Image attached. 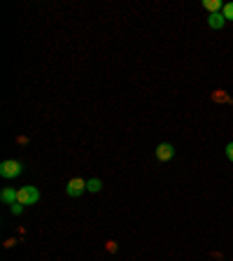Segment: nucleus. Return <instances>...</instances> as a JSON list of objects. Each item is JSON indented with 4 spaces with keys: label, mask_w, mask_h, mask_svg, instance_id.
<instances>
[{
    "label": "nucleus",
    "mask_w": 233,
    "mask_h": 261,
    "mask_svg": "<svg viewBox=\"0 0 233 261\" xmlns=\"http://www.w3.org/2000/svg\"><path fill=\"white\" fill-rule=\"evenodd\" d=\"M40 200V191L38 187H21V189H17V203H21V206H35Z\"/></svg>",
    "instance_id": "1"
},
{
    "label": "nucleus",
    "mask_w": 233,
    "mask_h": 261,
    "mask_svg": "<svg viewBox=\"0 0 233 261\" xmlns=\"http://www.w3.org/2000/svg\"><path fill=\"white\" fill-rule=\"evenodd\" d=\"M0 175H3L5 180L17 178V175H21V163L14 161V159H7V161L0 163Z\"/></svg>",
    "instance_id": "2"
},
{
    "label": "nucleus",
    "mask_w": 233,
    "mask_h": 261,
    "mask_svg": "<svg viewBox=\"0 0 233 261\" xmlns=\"http://www.w3.org/2000/svg\"><path fill=\"white\" fill-rule=\"evenodd\" d=\"M84 191H86V180H82V178H72L70 182L66 184V194L70 196V198H79Z\"/></svg>",
    "instance_id": "3"
},
{
    "label": "nucleus",
    "mask_w": 233,
    "mask_h": 261,
    "mask_svg": "<svg viewBox=\"0 0 233 261\" xmlns=\"http://www.w3.org/2000/svg\"><path fill=\"white\" fill-rule=\"evenodd\" d=\"M172 156H175V147H172L170 142H161L156 147V159H159V161H170Z\"/></svg>",
    "instance_id": "4"
},
{
    "label": "nucleus",
    "mask_w": 233,
    "mask_h": 261,
    "mask_svg": "<svg viewBox=\"0 0 233 261\" xmlns=\"http://www.w3.org/2000/svg\"><path fill=\"white\" fill-rule=\"evenodd\" d=\"M224 23H226V19H224L222 12H215V14H210V17H208V26L215 28V31H217V28H222Z\"/></svg>",
    "instance_id": "5"
},
{
    "label": "nucleus",
    "mask_w": 233,
    "mask_h": 261,
    "mask_svg": "<svg viewBox=\"0 0 233 261\" xmlns=\"http://www.w3.org/2000/svg\"><path fill=\"white\" fill-rule=\"evenodd\" d=\"M0 200L7 203V206H14V203H17V191L14 189H3L0 191Z\"/></svg>",
    "instance_id": "6"
},
{
    "label": "nucleus",
    "mask_w": 233,
    "mask_h": 261,
    "mask_svg": "<svg viewBox=\"0 0 233 261\" xmlns=\"http://www.w3.org/2000/svg\"><path fill=\"white\" fill-rule=\"evenodd\" d=\"M203 7H206L210 14H215V12H222L224 3H222V0H203Z\"/></svg>",
    "instance_id": "7"
},
{
    "label": "nucleus",
    "mask_w": 233,
    "mask_h": 261,
    "mask_svg": "<svg viewBox=\"0 0 233 261\" xmlns=\"http://www.w3.org/2000/svg\"><path fill=\"white\" fill-rule=\"evenodd\" d=\"M103 189V184H100V180H89V182H86V191H91V194H98V191Z\"/></svg>",
    "instance_id": "8"
},
{
    "label": "nucleus",
    "mask_w": 233,
    "mask_h": 261,
    "mask_svg": "<svg viewBox=\"0 0 233 261\" xmlns=\"http://www.w3.org/2000/svg\"><path fill=\"white\" fill-rule=\"evenodd\" d=\"M222 14H224V19H226V21H233V3H224Z\"/></svg>",
    "instance_id": "9"
},
{
    "label": "nucleus",
    "mask_w": 233,
    "mask_h": 261,
    "mask_svg": "<svg viewBox=\"0 0 233 261\" xmlns=\"http://www.w3.org/2000/svg\"><path fill=\"white\" fill-rule=\"evenodd\" d=\"M224 152H226V159L233 163V142H228V144H226V150H224Z\"/></svg>",
    "instance_id": "10"
},
{
    "label": "nucleus",
    "mask_w": 233,
    "mask_h": 261,
    "mask_svg": "<svg viewBox=\"0 0 233 261\" xmlns=\"http://www.w3.org/2000/svg\"><path fill=\"white\" fill-rule=\"evenodd\" d=\"M23 212V206L21 203H17V206H12V215H21Z\"/></svg>",
    "instance_id": "11"
}]
</instances>
